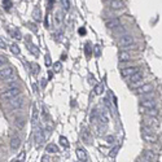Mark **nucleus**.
Returning a JSON list of instances; mask_svg holds the SVG:
<instances>
[{"label":"nucleus","instance_id":"nucleus-28","mask_svg":"<svg viewBox=\"0 0 162 162\" xmlns=\"http://www.w3.org/2000/svg\"><path fill=\"white\" fill-rule=\"evenodd\" d=\"M60 3H61V7L65 9V11H69L70 9V1L69 0H60Z\"/></svg>","mask_w":162,"mask_h":162},{"label":"nucleus","instance_id":"nucleus-13","mask_svg":"<svg viewBox=\"0 0 162 162\" xmlns=\"http://www.w3.org/2000/svg\"><path fill=\"white\" fill-rule=\"evenodd\" d=\"M81 137H82V141L83 143H86V144H92V136H91L88 130H82Z\"/></svg>","mask_w":162,"mask_h":162},{"label":"nucleus","instance_id":"nucleus-12","mask_svg":"<svg viewBox=\"0 0 162 162\" xmlns=\"http://www.w3.org/2000/svg\"><path fill=\"white\" fill-rule=\"evenodd\" d=\"M141 106L144 109H152V108H156V100L153 99H143L141 100Z\"/></svg>","mask_w":162,"mask_h":162},{"label":"nucleus","instance_id":"nucleus-35","mask_svg":"<svg viewBox=\"0 0 162 162\" xmlns=\"http://www.w3.org/2000/svg\"><path fill=\"white\" fill-rule=\"evenodd\" d=\"M7 62V57L3 56V55H0V66H4Z\"/></svg>","mask_w":162,"mask_h":162},{"label":"nucleus","instance_id":"nucleus-8","mask_svg":"<svg viewBox=\"0 0 162 162\" xmlns=\"http://www.w3.org/2000/svg\"><path fill=\"white\" fill-rule=\"evenodd\" d=\"M97 113H99V122H100L101 125L105 126L106 123L109 122V115H108V112H106L105 109H103V108H100V109H97Z\"/></svg>","mask_w":162,"mask_h":162},{"label":"nucleus","instance_id":"nucleus-34","mask_svg":"<svg viewBox=\"0 0 162 162\" xmlns=\"http://www.w3.org/2000/svg\"><path fill=\"white\" fill-rule=\"evenodd\" d=\"M96 134H97V135H103L104 134V127L96 125Z\"/></svg>","mask_w":162,"mask_h":162},{"label":"nucleus","instance_id":"nucleus-5","mask_svg":"<svg viewBox=\"0 0 162 162\" xmlns=\"http://www.w3.org/2000/svg\"><path fill=\"white\" fill-rule=\"evenodd\" d=\"M136 71H139V69H137L136 66H130V67H123V69H121V75L123 77V78H130L131 75H134Z\"/></svg>","mask_w":162,"mask_h":162},{"label":"nucleus","instance_id":"nucleus-7","mask_svg":"<svg viewBox=\"0 0 162 162\" xmlns=\"http://www.w3.org/2000/svg\"><path fill=\"white\" fill-rule=\"evenodd\" d=\"M152 91H153V86H152L151 83H145V84H143V86H140L139 88H137L136 93L137 95H148V93H151Z\"/></svg>","mask_w":162,"mask_h":162},{"label":"nucleus","instance_id":"nucleus-41","mask_svg":"<svg viewBox=\"0 0 162 162\" xmlns=\"http://www.w3.org/2000/svg\"><path fill=\"white\" fill-rule=\"evenodd\" d=\"M95 55L100 56V45H95Z\"/></svg>","mask_w":162,"mask_h":162},{"label":"nucleus","instance_id":"nucleus-25","mask_svg":"<svg viewBox=\"0 0 162 162\" xmlns=\"http://www.w3.org/2000/svg\"><path fill=\"white\" fill-rule=\"evenodd\" d=\"M45 151H47L48 153H57V152H59V147H57L56 144H48Z\"/></svg>","mask_w":162,"mask_h":162},{"label":"nucleus","instance_id":"nucleus-9","mask_svg":"<svg viewBox=\"0 0 162 162\" xmlns=\"http://www.w3.org/2000/svg\"><path fill=\"white\" fill-rule=\"evenodd\" d=\"M130 82H131L134 86H139V84H141V82H143V73H141V71H136L134 75L130 77Z\"/></svg>","mask_w":162,"mask_h":162},{"label":"nucleus","instance_id":"nucleus-10","mask_svg":"<svg viewBox=\"0 0 162 162\" xmlns=\"http://www.w3.org/2000/svg\"><path fill=\"white\" fill-rule=\"evenodd\" d=\"M143 123H144V126L151 127V129H153V127H157V126H158V122H157L156 117H149V115L143 119Z\"/></svg>","mask_w":162,"mask_h":162},{"label":"nucleus","instance_id":"nucleus-45","mask_svg":"<svg viewBox=\"0 0 162 162\" xmlns=\"http://www.w3.org/2000/svg\"><path fill=\"white\" fill-rule=\"evenodd\" d=\"M106 1H113V0H106Z\"/></svg>","mask_w":162,"mask_h":162},{"label":"nucleus","instance_id":"nucleus-6","mask_svg":"<svg viewBox=\"0 0 162 162\" xmlns=\"http://www.w3.org/2000/svg\"><path fill=\"white\" fill-rule=\"evenodd\" d=\"M23 103H25V100H23V97H21V96H18V97L16 99H12L11 101H9V106H11L12 109H21L23 106Z\"/></svg>","mask_w":162,"mask_h":162},{"label":"nucleus","instance_id":"nucleus-44","mask_svg":"<svg viewBox=\"0 0 162 162\" xmlns=\"http://www.w3.org/2000/svg\"><path fill=\"white\" fill-rule=\"evenodd\" d=\"M79 34H82V35H84V34H86V30H84V29H81V30H79Z\"/></svg>","mask_w":162,"mask_h":162},{"label":"nucleus","instance_id":"nucleus-42","mask_svg":"<svg viewBox=\"0 0 162 162\" xmlns=\"http://www.w3.org/2000/svg\"><path fill=\"white\" fill-rule=\"evenodd\" d=\"M117 33H118V34H121V33H122L123 35H125V29H123L122 26H119V27H118V30H117Z\"/></svg>","mask_w":162,"mask_h":162},{"label":"nucleus","instance_id":"nucleus-4","mask_svg":"<svg viewBox=\"0 0 162 162\" xmlns=\"http://www.w3.org/2000/svg\"><path fill=\"white\" fill-rule=\"evenodd\" d=\"M134 42H135L134 37L130 35V34H125V35H122L119 38V45H122V47H131L134 44Z\"/></svg>","mask_w":162,"mask_h":162},{"label":"nucleus","instance_id":"nucleus-29","mask_svg":"<svg viewBox=\"0 0 162 162\" xmlns=\"http://www.w3.org/2000/svg\"><path fill=\"white\" fill-rule=\"evenodd\" d=\"M11 51H12V53H14V55H20V53H21L20 47H18L17 44H12L11 45Z\"/></svg>","mask_w":162,"mask_h":162},{"label":"nucleus","instance_id":"nucleus-17","mask_svg":"<svg viewBox=\"0 0 162 162\" xmlns=\"http://www.w3.org/2000/svg\"><path fill=\"white\" fill-rule=\"evenodd\" d=\"M38 119H39V113H38L37 106H35V105H33V113H31V123H33V126H34V127L37 126Z\"/></svg>","mask_w":162,"mask_h":162},{"label":"nucleus","instance_id":"nucleus-32","mask_svg":"<svg viewBox=\"0 0 162 162\" xmlns=\"http://www.w3.org/2000/svg\"><path fill=\"white\" fill-rule=\"evenodd\" d=\"M61 67H62L61 62H55V64H53V70H55L56 73H59V71H61Z\"/></svg>","mask_w":162,"mask_h":162},{"label":"nucleus","instance_id":"nucleus-36","mask_svg":"<svg viewBox=\"0 0 162 162\" xmlns=\"http://www.w3.org/2000/svg\"><path fill=\"white\" fill-rule=\"evenodd\" d=\"M45 65H47V66L52 65V60H51V56H49V55H45Z\"/></svg>","mask_w":162,"mask_h":162},{"label":"nucleus","instance_id":"nucleus-23","mask_svg":"<svg viewBox=\"0 0 162 162\" xmlns=\"http://www.w3.org/2000/svg\"><path fill=\"white\" fill-rule=\"evenodd\" d=\"M143 112L145 113L147 115H149V117H157V115H158V110H157L156 108H152V109H144Z\"/></svg>","mask_w":162,"mask_h":162},{"label":"nucleus","instance_id":"nucleus-15","mask_svg":"<svg viewBox=\"0 0 162 162\" xmlns=\"http://www.w3.org/2000/svg\"><path fill=\"white\" fill-rule=\"evenodd\" d=\"M110 8H112L113 11L122 9V8H125V3H123L122 0H113V1H110Z\"/></svg>","mask_w":162,"mask_h":162},{"label":"nucleus","instance_id":"nucleus-19","mask_svg":"<svg viewBox=\"0 0 162 162\" xmlns=\"http://www.w3.org/2000/svg\"><path fill=\"white\" fill-rule=\"evenodd\" d=\"M143 156H144V159H147L148 162H153L156 159V154L152 151H148V149H145V151L143 152Z\"/></svg>","mask_w":162,"mask_h":162},{"label":"nucleus","instance_id":"nucleus-33","mask_svg":"<svg viewBox=\"0 0 162 162\" xmlns=\"http://www.w3.org/2000/svg\"><path fill=\"white\" fill-rule=\"evenodd\" d=\"M60 143H61L62 147H69V143H67V139L65 136H61L60 137Z\"/></svg>","mask_w":162,"mask_h":162},{"label":"nucleus","instance_id":"nucleus-20","mask_svg":"<svg viewBox=\"0 0 162 162\" xmlns=\"http://www.w3.org/2000/svg\"><path fill=\"white\" fill-rule=\"evenodd\" d=\"M118 59H119L121 62H127L131 60V55H130L129 52H126V51H122V52H119V55H118Z\"/></svg>","mask_w":162,"mask_h":162},{"label":"nucleus","instance_id":"nucleus-40","mask_svg":"<svg viewBox=\"0 0 162 162\" xmlns=\"http://www.w3.org/2000/svg\"><path fill=\"white\" fill-rule=\"evenodd\" d=\"M86 55L87 56H91V47H89V44H86Z\"/></svg>","mask_w":162,"mask_h":162},{"label":"nucleus","instance_id":"nucleus-39","mask_svg":"<svg viewBox=\"0 0 162 162\" xmlns=\"http://www.w3.org/2000/svg\"><path fill=\"white\" fill-rule=\"evenodd\" d=\"M106 143H108V144H113V143H114V137L113 136H106Z\"/></svg>","mask_w":162,"mask_h":162},{"label":"nucleus","instance_id":"nucleus-30","mask_svg":"<svg viewBox=\"0 0 162 162\" xmlns=\"http://www.w3.org/2000/svg\"><path fill=\"white\" fill-rule=\"evenodd\" d=\"M31 67H33V73L34 74H38L40 71V67H39V65H38L37 62H33V64H31Z\"/></svg>","mask_w":162,"mask_h":162},{"label":"nucleus","instance_id":"nucleus-24","mask_svg":"<svg viewBox=\"0 0 162 162\" xmlns=\"http://www.w3.org/2000/svg\"><path fill=\"white\" fill-rule=\"evenodd\" d=\"M33 18H34V21H40L42 20V13H40V9L38 8V7L33 11Z\"/></svg>","mask_w":162,"mask_h":162},{"label":"nucleus","instance_id":"nucleus-31","mask_svg":"<svg viewBox=\"0 0 162 162\" xmlns=\"http://www.w3.org/2000/svg\"><path fill=\"white\" fill-rule=\"evenodd\" d=\"M25 157H26V153H25V152H21V153L17 156L16 162H23V161H25Z\"/></svg>","mask_w":162,"mask_h":162},{"label":"nucleus","instance_id":"nucleus-18","mask_svg":"<svg viewBox=\"0 0 162 162\" xmlns=\"http://www.w3.org/2000/svg\"><path fill=\"white\" fill-rule=\"evenodd\" d=\"M20 147H21V139L18 136H13L11 139V148L13 151H17Z\"/></svg>","mask_w":162,"mask_h":162},{"label":"nucleus","instance_id":"nucleus-16","mask_svg":"<svg viewBox=\"0 0 162 162\" xmlns=\"http://www.w3.org/2000/svg\"><path fill=\"white\" fill-rule=\"evenodd\" d=\"M77 157H78L79 161L82 162H86L88 159V156H87V152L84 151L83 148H78L77 149Z\"/></svg>","mask_w":162,"mask_h":162},{"label":"nucleus","instance_id":"nucleus-43","mask_svg":"<svg viewBox=\"0 0 162 162\" xmlns=\"http://www.w3.org/2000/svg\"><path fill=\"white\" fill-rule=\"evenodd\" d=\"M118 149H119V148H118V147H115V148H114V149H113V151H112V157H114V156H115V154H117V152H118Z\"/></svg>","mask_w":162,"mask_h":162},{"label":"nucleus","instance_id":"nucleus-27","mask_svg":"<svg viewBox=\"0 0 162 162\" xmlns=\"http://www.w3.org/2000/svg\"><path fill=\"white\" fill-rule=\"evenodd\" d=\"M95 95H101V93L104 92V84H97V86L95 87Z\"/></svg>","mask_w":162,"mask_h":162},{"label":"nucleus","instance_id":"nucleus-38","mask_svg":"<svg viewBox=\"0 0 162 162\" xmlns=\"http://www.w3.org/2000/svg\"><path fill=\"white\" fill-rule=\"evenodd\" d=\"M61 20H62L61 12H56V21H57V22H61Z\"/></svg>","mask_w":162,"mask_h":162},{"label":"nucleus","instance_id":"nucleus-11","mask_svg":"<svg viewBox=\"0 0 162 162\" xmlns=\"http://www.w3.org/2000/svg\"><path fill=\"white\" fill-rule=\"evenodd\" d=\"M119 25H121V22L118 18H110V20L105 21V26L109 29V30H112V29H118Z\"/></svg>","mask_w":162,"mask_h":162},{"label":"nucleus","instance_id":"nucleus-1","mask_svg":"<svg viewBox=\"0 0 162 162\" xmlns=\"http://www.w3.org/2000/svg\"><path fill=\"white\" fill-rule=\"evenodd\" d=\"M0 81H14V69L12 66H5L0 70Z\"/></svg>","mask_w":162,"mask_h":162},{"label":"nucleus","instance_id":"nucleus-37","mask_svg":"<svg viewBox=\"0 0 162 162\" xmlns=\"http://www.w3.org/2000/svg\"><path fill=\"white\" fill-rule=\"evenodd\" d=\"M0 48H3V49H5L7 48V43L4 42L3 38H0Z\"/></svg>","mask_w":162,"mask_h":162},{"label":"nucleus","instance_id":"nucleus-3","mask_svg":"<svg viewBox=\"0 0 162 162\" xmlns=\"http://www.w3.org/2000/svg\"><path fill=\"white\" fill-rule=\"evenodd\" d=\"M34 141H35V145H37L38 148L44 144L45 135H44V131H43L40 127H38V129L35 130V132H34Z\"/></svg>","mask_w":162,"mask_h":162},{"label":"nucleus","instance_id":"nucleus-22","mask_svg":"<svg viewBox=\"0 0 162 162\" xmlns=\"http://www.w3.org/2000/svg\"><path fill=\"white\" fill-rule=\"evenodd\" d=\"M26 45L29 47V51H30L31 53H34V55H39V49H38V47L35 44H33L31 42H26Z\"/></svg>","mask_w":162,"mask_h":162},{"label":"nucleus","instance_id":"nucleus-26","mask_svg":"<svg viewBox=\"0 0 162 162\" xmlns=\"http://www.w3.org/2000/svg\"><path fill=\"white\" fill-rule=\"evenodd\" d=\"M16 126L18 127V129H22L23 126H25V119H23L22 117H20V118H16Z\"/></svg>","mask_w":162,"mask_h":162},{"label":"nucleus","instance_id":"nucleus-21","mask_svg":"<svg viewBox=\"0 0 162 162\" xmlns=\"http://www.w3.org/2000/svg\"><path fill=\"white\" fill-rule=\"evenodd\" d=\"M8 30H9V34H11V35L14 38V39H17V40H18V39H22V35H21V33H20L18 30H16V29H13V27H9Z\"/></svg>","mask_w":162,"mask_h":162},{"label":"nucleus","instance_id":"nucleus-2","mask_svg":"<svg viewBox=\"0 0 162 162\" xmlns=\"http://www.w3.org/2000/svg\"><path fill=\"white\" fill-rule=\"evenodd\" d=\"M20 93H21V89L18 88V87H16V88H8V89H5L3 93H1V99L3 100H8V101H11L12 99H16V97H18L20 96Z\"/></svg>","mask_w":162,"mask_h":162},{"label":"nucleus","instance_id":"nucleus-14","mask_svg":"<svg viewBox=\"0 0 162 162\" xmlns=\"http://www.w3.org/2000/svg\"><path fill=\"white\" fill-rule=\"evenodd\" d=\"M141 137L148 143H156L157 141V136L153 134V132H143Z\"/></svg>","mask_w":162,"mask_h":162}]
</instances>
